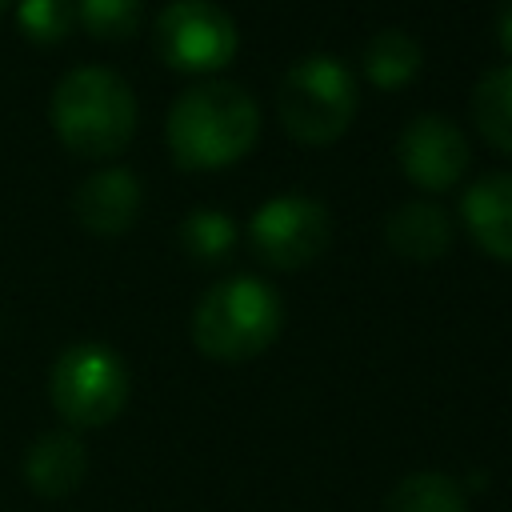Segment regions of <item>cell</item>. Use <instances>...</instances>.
<instances>
[{"mask_svg":"<svg viewBox=\"0 0 512 512\" xmlns=\"http://www.w3.org/2000/svg\"><path fill=\"white\" fill-rule=\"evenodd\" d=\"M180 244L196 260H220L236 244V220L224 208H192L180 224Z\"/></svg>","mask_w":512,"mask_h":512,"instance_id":"cell-16","label":"cell"},{"mask_svg":"<svg viewBox=\"0 0 512 512\" xmlns=\"http://www.w3.org/2000/svg\"><path fill=\"white\" fill-rule=\"evenodd\" d=\"M396 160L412 184L440 192L464 176L472 148H468V136L460 132L456 120H448L440 112H420L400 128Z\"/></svg>","mask_w":512,"mask_h":512,"instance_id":"cell-8","label":"cell"},{"mask_svg":"<svg viewBox=\"0 0 512 512\" xmlns=\"http://www.w3.org/2000/svg\"><path fill=\"white\" fill-rule=\"evenodd\" d=\"M8 8H12V0H0V16H4V12H8Z\"/></svg>","mask_w":512,"mask_h":512,"instance_id":"cell-20","label":"cell"},{"mask_svg":"<svg viewBox=\"0 0 512 512\" xmlns=\"http://www.w3.org/2000/svg\"><path fill=\"white\" fill-rule=\"evenodd\" d=\"M140 204H144V188L136 180V172L128 168H96L92 176H84L76 184V196H72V212L76 220L96 232V236H120L136 224L140 216Z\"/></svg>","mask_w":512,"mask_h":512,"instance_id":"cell-9","label":"cell"},{"mask_svg":"<svg viewBox=\"0 0 512 512\" xmlns=\"http://www.w3.org/2000/svg\"><path fill=\"white\" fill-rule=\"evenodd\" d=\"M332 236V216L320 200L304 192H284L264 200L248 220V240L256 256L272 268H304L312 264Z\"/></svg>","mask_w":512,"mask_h":512,"instance_id":"cell-7","label":"cell"},{"mask_svg":"<svg viewBox=\"0 0 512 512\" xmlns=\"http://www.w3.org/2000/svg\"><path fill=\"white\" fill-rule=\"evenodd\" d=\"M472 120L488 144L512 156V64L488 68L472 88Z\"/></svg>","mask_w":512,"mask_h":512,"instance_id":"cell-14","label":"cell"},{"mask_svg":"<svg viewBox=\"0 0 512 512\" xmlns=\"http://www.w3.org/2000/svg\"><path fill=\"white\" fill-rule=\"evenodd\" d=\"M16 24L36 44H60L76 24V0H16Z\"/></svg>","mask_w":512,"mask_h":512,"instance_id":"cell-18","label":"cell"},{"mask_svg":"<svg viewBox=\"0 0 512 512\" xmlns=\"http://www.w3.org/2000/svg\"><path fill=\"white\" fill-rule=\"evenodd\" d=\"M420 44L412 32L404 28H380L372 32V40L364 44V76L376 84V88H404L416 72H420Z\"/></svg>","mask_w":512,"mask_h":512,"instance_id":"cell-13","label":"cell"},{"mask_svg":"<svg viewBox=\"0 0 512 512\" xmlns=\"http://www.w3.org/2000/svg\"><path fill=\"white\" fill-rule=\"evenodd\" d=\"M164 136L180 168H228L252 152L260 136V108L236 80H200L172 100Z\"/></svg>","mask_w":512,"mask_h":512,"instance_id":"cell-1","label":"cell"},{"mask_svg":"<svg viewBox=\"0 0 512 512\" xmlns=\"http://www.w3.org/2000/svg\"><path fill=\"white\" fill-rule=\"evenodd\" d=\"M152 44L176 72H216L236 56L240 32L216 0H168L152 24Z\"/></svg>","mask_w":512,"mask_h":512,"instance_id":"cell-6","label":"cell"},{"mask_svg":"<svg viewBox=\"0 0 512 512\" xmlns=\"http://www.w3.org/2000/svg\"><path fill=\"white\" fill-rule=\"evenodd\" d=\"M384 236L404 260H440L452 244V220L432 200H404L384 220Z\"/></svg>","mask_w":512,"mask_h":512,"instance_id":"cell-12","label":"cell"},{"mask_svg":"<svg viewBox=\"0 0 512 512\" xmlns=\"http://www.w3.org/2000/svg\"><path fill=\"white\" fill-rule=\"evenodd\" d=\"M84 472H88V452H84L80 436L68 432V428H56V432L36 436L32 448L24 452V480L44 500L72 496L80 488Z\"/></svg>","mask_w":512,"mask_h":512,"instance_id":"cell-11","label":"cell"},{"mask_svg":"<svg viewBox=\"0 0 512 512\" xmlns=\"http://www.w3.org/2000/svg\"><path fill=\"white\" fill-rule=\"evenodd\" d=\"M60 144L84 160H108L136 136V96L128 80L100 64L64 72L48 100Z\"/></svg>","mask_w":512,"mask_h":512,"instance_id":"cell-2","label":"cell"},{"mask_svg":"<svg viewBox=\"0 0 512 512\" xmlns=\"http://www.w3.org/2000/svg\"><path fill=\"white\" fill-rule=\"evenodd\" d=\"M284 324L280 292L260 276H228L212 284L192 312V340L212 360H252L260 356Z\"/></svg>","mask_w":512,"mask_h":512,"instance_id":"cell-3","label":"cell"},{"mask_svg":"<svg viewBox=\"0 0 512 512\" xmlns=\"http://www.w3.org/2000/svg\"><path fill=\"white\" fill-rule=\"evenodd\" d=\"M144 0H76V20L96 40H128L140 28Z\"/></svg>","mask_w":512,"mask_h":512,"instance_id":"cell-17","label":"cell"},{"mask_svg":"<svg viewBox=\"0 0 512 512\" xmlns=\"http://www.w3.org/2000/svg\"><path fill=\"white\" fill-rule=\"evenodd\" d=\"M496 40L504 52H512V0H504L496 12Z\"/></svg>","mask_w":512,"mask_h":512,"instance_id":"cell-19","label":"cell"},{"mask_svg":"<svg viewBox=\"0 0 512 512\" xmlns=\"http://www.w3.org/2000/svg\"><path fill=\"white\" fill-rule=\"evenodd\" d=\"M384 508L388 512H468V500H464V488L452 476L412 472L392 488Z\"/></svg>","mask_w":512,"mask_h":512,"instance_id":"cell-15","label":"cell"},{"mask_svg":"<svg viewBox=\"0 0 512 512\" xmlns=\"http://www.w3.org/2000/svg\"><path fill=\"white\" fill-rule=\"evenodd\" d=\"M460 216L488 256L512 260V172H484L472 180L460 200Z\"/></svg>","mask_w":512,"mask_h":512,"instance_id":"cell-10","label":"cell"},{"mask_svg":"<svg viewBox=\"0 0 512 512\" xmlns=\"http://www.w3.org/2000/svg\"><path fill=\"white\" fill-rule=\"evenodd\" d=\"M128 368L108 344H68L48 372V400L68 428H104L128 404Z\"/></svg>","mask_w":512,"mask_h":512,"instance_id":"cell-5","label":"cell"},{"mask_svg":"<svg viewBox=\"0 0 512 512\" xmlns=\"http://www.w3.org/2000/svg\"><path fill=\"white\" fill-rule=\"evenodd\" d=\"M360 104L352 68L332 52H308L280 76L276 112L280 124L304 144H328L344 136Z\"/></svg>","mask_w":512,"mask_h":512,"instance_id":"cell-4","label":"cell"}]
</instances>
